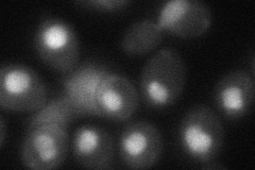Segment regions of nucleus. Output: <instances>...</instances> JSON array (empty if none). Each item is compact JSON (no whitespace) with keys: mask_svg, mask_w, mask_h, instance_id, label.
Wrapping results in <instances>:
<instances>
[{"mask_svg":"<svg viewBox=\"0 0 255 170\" xmlns=\"http://www.w3.org/2000/svg\"><path fill=\"white\" fill-rule=\"evenodd\" d=\"M187 70L180 52L163 48L146 62L140 74L142 99L151 108L166 109L181 97L186 83Z\"/></svg>","mask_w":255,"mask_h":170,"instance_id":"f257e3e1","label":"nucleus"},{"mask_svg":"<svg viewBox=\"0 0 255 170\" xmlns=\"http://www.w3.org/2000/svg\"><path fill=\"white\" fill-rule=\"evenodd\" d=\"M179 140L183 152L204 165L219 157L225 143V129L216 113L200 104L190 109L183 117Z\"/></svg>","mask_w":255,"mask_h":170,"instance_id":"f03ea898","label":"nucleus"},{"mask_svg":"<svg viewBox=\"0 0 255 170\" xmlns=\"http://www.w3.org/2000/svg\"><path fill=\"white\" fill-rule=\"evenodd\" d=\"M48 88L37 72L22 64H5L0 72V105L16 113H35L47 103Z\"/></svg>","mask_w":255,"mask_h":170,"instance_id":"7ed1b4c3","label":"nucleus"},{"mask_svg":"<svg viewBox=\"0 0 255 170\" xmlns=\"http://www.w3.org/2000/svg\"><path fill=\"white\" fill-rule=\"evenodd\" d=\"M34 46L41 60L55 71L67 74L78 66L79 36L75 28L65 20L50 17L39 22Z\"/></svg>","mask_w":255,"mask_h":170,"instance_id":"20e7f679","label":"nucleus"},{"mask_svg":"<svg viewBox=\"0 0 255 170\" xmlns=\"http://www.w3.org/2000/svg\"><path fill=\"white\" fill-rule=\"evenodd\" d=\"M69 145L67 129L42 125L27 129L20 147L22 165L34 170L60 168L66 160Z\"/></svg>","mask_w":255,"mask_h":170,"instance_id":"39448f33","label":"nucleus"},{"mask_svg":"<svg viewBox=\"0 0 255 170\" xmlns=\"http://www.w3.org/2000/svg\"><path fill=\"white\" fill-rule=\"evenodd\" d=\"M119 156L131 169L153 167L163 152V137L158 129L147 121H135L125 127L119 137Z\"/></svg>","mask_w":255,"mask_h":170,"instance_id":"423d86ee","label":"nucleus"},{"mask_svg":"<svg viewBox=\"0 0 255 170\" xmlns=\"http://www.w3.org/2000/svg\"><path fill=\"white\" fill-rule=\"evenodd\" d=\"M111 72L103 64L89 61L64 74L61 80L63 94L73 103L80 116L101 117L97 94L103 80Z\"/></svg>","mask_w":255,"mask_h":170,"instance_id":"0eeeda50","label":"nucleus"},{"mask_svg":"<svg viewBox=\"0 0 255 170\" xmlns=\"http://www.w3.org/2000/svg\"><path fill=\"white\" fill-rule=\"evenodd\" d=\"M213 14L211 7L197 0H171L159 9L158 27L168 33L182 37L201 36L211 27Z\"/></svg>","mask_w":255,"mask_h":170,"instance_id":"6e6552de","label":"nucleus"},{"mask_svg":"<svg viewBox=\"0 0 255 170\" xmlns=\"http://www.w3.org/2000/svg\"><path fill=\"white\" fill-rule=\"evenodd\" d=\"M255 85L253 76L247 70L237 69L223 76L214 91L215 104L228 119L247 116L254 104Z\"/></svg>","mask_w":255,"mask_h":170,"instance_id":"1a4fd4ad","label":"nucleus"},{"mask_svg":"<svg viewBox=\"0 0 255 170\" xmlns=\"http://www.w3.org/2000/svg\"><path fill=\"white\" fill-rule=\"evenodd\" d=\"M77 164L86 169H110L114 158V143L111 134L95 125L79 127L71 143Z\"/></svg>","mask_w":255,"mask_h":170,"instance_id":"9d476101","label":"nucleus"},{"mask_svg":"<svg viewBox=\"0 0 255 170\" xmlns=\"http://www.w3.org/2000/svg\"><path fill=\"white\" fill-rule=\"evenodd\" d=\"M97 104L101 117L126 121L138 108V93L127 77L111 72L99 87Z\"/></svg>","mask_w":255,"mask_h":170,"instance_id":"9b49d317","label":"nucleus"},{"mask_svg":"<svg viewBox=\"0 0 255 170\" xmlns=\"http://www.w3.org/2000/svg\"><path fill=\"white\" fill-rule=\"evenodd\" d=\"M163 40V30L151 19L133 22L126 29L121 39V47L125 53L142 55L153 51Z\"/></svg>","mask_w":255,"mask_h":170,"instance_id":"f8f14e48","label":"nucleus"},{"mask_svg":"<svg viewBox=\"0 0 255 170\" xmlns=\"http://www.w3.org/2000/svg\"><path fill=\"white\" fill-rule=\"evenodd\" d=\"M78 117L81 116L79 115L73 103L65 95L62 94L48 101L42 109L35 112L29 118L27 129L42 125H54L67 129Z\"/></svg>","mask_w":255,"mask_h":170,"instance_id":"ddd939ff","label":"nucleus"},{"mask_svg":"<svg viewBox=\"0 0 255 170\" xmlns=\"http://www.w3.org/2000/svg\"><path fill=\"white\" fill-rule=\"evenodd\" d=\"M76 3L94 11L111 13L125 9L127 5L130 4V1H127V0H87V1H78Z\"/></svg>","mask_w":255,"mask_h":170,"instance_id":"4468645a","label":"nucleus"},{"mask_svg":"<svg viewBox=\"0 0 255 170\" xmlns=\"http://www.w3.org/2000/svg\"><path fill=\"white\" fill-rule=\"evenodd\" d=\"M5 132H6V127H5V121L4 118L1 116L0 118V146H3L4 140H5Z\"/></svg>","mask_w":255,"mask_h":170,"instance_id":"2eb2a0df","label":"nucleus"}]
</instances>
